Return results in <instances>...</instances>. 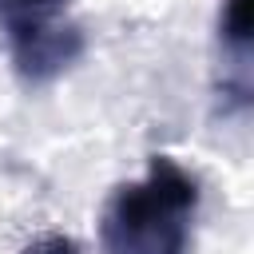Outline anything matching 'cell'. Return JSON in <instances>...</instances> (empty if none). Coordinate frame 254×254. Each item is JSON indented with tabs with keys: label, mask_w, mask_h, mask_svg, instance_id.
I'll use <instances>...</instances> for the list:
<instances>
[{
	"label": "cell",
	"mask_w": 254,
	"mask_h": 254,
	"mask_svg": "<svg viewBox=\"0 0 254 254\" xmlns=\"http://www.w3.org/2000/svg\"><path fill=\"white\" fill-rule=\"evenodd\" d=\"M198 179L171 155H151L147 175L119 183L99 210L103 254H190Z\"/></svg>",
	"instance_id": "6da1fadb"
},
{
	"label": "cell",
	"mask_w": 254,
	"mask_h": 254,
	"mask_svg": "<svg viewBox=\"0 0 254 254\" xmlns=\"http://www.w3.org/2000/svg\"><path fill=\"white\" fill-rule=\"evenodd\" d=\"M0 32L12 71L32 87L60 79L87 48L71 0H0Z\"/></svg>",
	"instance_id": "7a4b0ae2"
},
{
	"label": "cell",
	"mask_w": 254,
	"mask_h": 254,
	"mask_svg": "<svg viewBox=\"0 0 254 254\" xmlns=\"http://www.w3.org/2000/svg\"><path fill=\"white\" fill-rule=\"evenodd\" d=\"M218 44L234 67L230 99H234V107H246L250 103V0H222Z\"/></svg>",
	"instance_id": "3957f363"
},
{
	"label": "cell",
	"mask_w": 254,
	"mask_h": 254,
	"mask_svg": "<svg viewBox=\"0 0 254 254\" xmlns=\"http://www.w3.org/2000/svg\"><path fill=\"white\" fill-rule=\"evenodd\" d=\"M20 254H83V246L71 238V234H60V230H52V234H40V238H32Z\"/></svg>",
	"instance_id": "277c9868"
}]
</instances>
